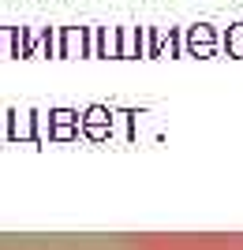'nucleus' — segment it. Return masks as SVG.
I'll use <instances>...</instances> for the list:
<instances>
[{
	"mask_svg": "<svg viewBox=\"0 0 243 250\" xmlns=\"http://www.w3.org/2000/svg\"><path fill=\"white\" fill-rule=\"evenodd\" d=\"M94 42H90V30L86 26H64L60 30V49L56 56H90Z\"/></svg>",
	"mask_w": 243,
	"mask_h": 250,
	"instance_id": "obj_1",
	"label": "nucleus"
},
{
	"mask_svg": "<svg viewBox=\"0 0 243 250\" xmlns=\"http://www.w3.org/2000/svg\"><path fill=\"white\" fill-rule=\"evenodd\" d=\"M183 49H187L191 56H210V52L217 49V30H213L210 22H195L187 30V38H183Z\"/></svg>",
	"mask_w": 243,
	"mask_h": 250,
	"instance_id": "obj_2",
	"label": "nucleus"
},
{
	"mask_svg": "<svg viewBox=\"0 0 243 250\" xmlns=\"http://www.w3.org/2000/svg\"><path fill=\"white\" fill-rule=\"evenodd\" d=\"M146 52V30L138 26H120V60H135Z\"/></svg>",
	"mask_w": 243,
	"mask_h": 250,
	"instance_id": "obj_3",
	"label": "nucleus"
},
{
	"mask_svg": "<svg viewBox=\"0 0 243 250\" xmlns=\"http://www.w3.org/2000/svg\"><path fill=\"white\" fill-rule=\"evenodd\" d=\"M0 56H26V30L22 26H0Z\"/></svg>",
	"mask_w": 243,
	"mask_h": 250,
	"instance_id": "obj_4",
	"label": "nucleus"
},
{
	"mask_svg": "<svg viewBox=\"0 0 243 250\" xmlns=\"http://www.w3.org/2000/svg\"><path fill=\"white\" fill-rule=\"evenodd\" d=\"M94 56H120V26H97Z\"/></svg>",
	"mask_w": 243,
	"mask_h": 250,
	"instance_id": "obj_5",
	"label": "nucleus"
},
{
	"mask_svg": "<svg viewBox=\"0 0 243 250\" xmlns=\"http://www.w3.org/2000/svg\"><path fill=\"white\" fill-rule=\"evenodd\" d=\"M224 49H228V56H236V60L243 56V22H232V26H228V34H224Z\"/></svg>",
	"mask_w": 243,
	"mask_h": 250,
	"instance_id": "obj_6",
	"label": "nucleus"
},
{
	"mask_svg": "<svg viewBox=\"0 0 243 250\" xmlns=\"http://www.w3.org/2000/svg\"><path fill=\"white\" fill-rule=\"evenodd\" d=\"M161 38L165 34L157 26H146V56H161Z\"/></svg>",
	"mask_w": 243,
	"mask_h": 250,
	"instance_id": "obj_7",
	"label": "nucleus"
}]
</instances>
